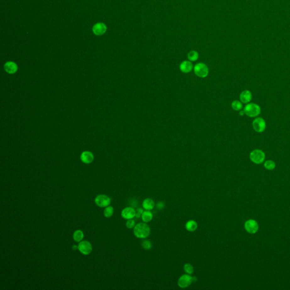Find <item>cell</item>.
Wrapping results in <instances>:
<instances>
[{"label":"cell","instance_id":"cell-1","mask_svg":"<svg viewBox=\"0 0 290 290\" xmlns=\"http://www.w3.org/2000/svg\"><path fill=\"white\" fill-rule=\"evenodd\" d=\"M151 229L146 223L142 222L136 224L133 228V233L136 238L145 239L149 236Z\"/></svg>","mask_w":290,"mask_h":290},{"label":"cell","instance_id":"cell-2","mask_svg":"<svg viewBox=\"0 0 290 290\" xmlns=\"http://www.w3.org/2000/svg\"><path fill=\"white\" fill-rule=\"evenodd\" d=\"M244 111L245 115L249 118H257L261 113V109L258 104L249 103L244 107Z\"/></svg>","mask_w":290,"mask_h":290},{"label":"cell","instance_id":"cell-3","mask_svg":"<svg viewBox=\"0 0 290 290\" xmlns=\"http://www.w3.org/2000/svg\"><path fill=\"white\" fill-rule=\"evenodd\" d=\"M250 161L256 164L262 163L265 159V152L260 149H255L252 151L249 154Z\"/></svg>","mask_w":290,"mask_h":290},{"label":"cell","instance_id":"cell-4","mask_svg":"<svg viewBox=\"0 0 290 290\" xmlns=\"http://www.w3.org/2000/svg\"><path fill=\"white\" fill-rule=\"evenodd\" d=\"M194 72L198 77L205 78L209 74V68L206 64L204 63H197L194 67Z\"/></svg>","mask_w":290,"mask_h":290},{"label":"cell","instance_id":"cell-5","mask_svg":"<svg viewBox=\"0 0 290 290\" xmlns=\"http://www.w3.org/2000/svg\"><path fill=\"white\" fill-rule=\"evenodd\" d=\"M252 127L256 132L262 133L266 129V123L263 118H257L252 122Z\"/></svg>","mask_w":290,"mask_h":290},{"label":"cell","instance_id":"cell-6","mask_svg":"<svg viewBox=\"0 0 290 290\" xmlns=\"http://www.w3.org/2000/svg\"><path fill=\"white\" fill-rule=\"evenodd\" d=\"M193 282V277L192 276L185 274L179 278L178 281V287L181 288H185L189 287L190 284Z\"/></svg>","mask_w":290,"mask_h":290},{"label":"cell","instance_id":"cell-7","mask_svg":"<svg viewBox=\"0 0 290 290\" xmlns=\"http://www.w3.org/2000/svg\"><path fill=\"white\" fill-rule=\"evenodd\" d=\"M95 202L96 205L98 206L101 207H104L109 206L111 200L110 197L105 194H100L96 197L95 199Z\"/></svg>","mask_w":290,"mask_h":290},{"label":"cell","instance_id":"cell-8","mask_svg":"<svg viewBox=\"0 0 290 290\" xmlns=\"http://www.w3.org/2000/svg\"><path fill=\"white\" fill-rule=\"evenodd\" d=\"M244 227L247 233H249L250 234L257 233L259 228L258 223L253 219H249L246 221L245 223Z\"/></svg>","mask_w":290,"mask_h":290},{"label":"cell","instance_id":"cell-9","mask_svg":"<svg viewBox=\"0 0 290 290\" xmlns=\"http://www.w3.org/2000/svg\"><path fill=\"white\" fill-rule=\"evenodd\" d=\"M78 249L84 255H88L92 252V245L89 241H82L78 246Z\"/></svg>","mask_w":290,"mask_h":290},{"label":"cell","instance_id":"cell-10","mask_svg":"<svg viewBox=\"0 0 290 290\" xmlns=\"http://www.w3.org/2000/svg\"><path fill=\"white\" fill-rule=\"evenodd\" d=\"M136 211L132 207H127L121 211V216L125 219L129 220L135 217Z\"/></svg>","mask_w":290,"mask_h":290},{"label":"cell","instance_id":"cell-11","mask_svg":"<svg viewBox=\"0 0 290 290\" xmlns=\"http://www.w3.org/2000/svg\"><path fill=\"white\" fill-rule=\"evenodd\" d=\"M252 99V94L249 90H244L240 95V100L242 103L248 104Z\"/></svg>","mask_w":290,"mask_h":290},{"label":"cell","instance_id":"cell-12","mask_svg":"<svg viewBox=\"0 0 290 290\" xmlns=\"http://www.w3.org/2000/svg\"><path fill=\"white\" fill-rule=\"evenodd\" d=\"M106 26L103 23H98L96 24L94 26L93 29H92V31L94 32V33L96 35H101L104 34L106 32Z\"/></svg>","mask_w":290,"mask_h":290},{"label":"cell","instance_id":"cell-13","mask_svg":"<svg viewBox=\"0 0 290 290\" xmlns=\"http://www.w3.org/2000/svg\"><path fill=\"white\" fill-rule=\"evenodd\" d=\"M193 68V63L189 61H184L181 63L180 65V69L181 72L184 73H188L192 70Z\"/></svg>","mask_w":290,"mask_h":290},{"label":"cell","instance_id":"cell-14","mask_svg":"<svg viewBox=\"0 0 290 290\" xmlns=\"http://www.w3.org/2000/svg\"><path fill=\"white\" fill-rule=\"evenodd\" d=\"M80 159L84 163H91L94 160V156L91 152L85 151L80 155Z\"/></svg>","mask_w":290,"mask_h":290},{"label":"cell","instance_id":"cell-15","mask_svg":"<svg viewBox=\"0 0 290 290\" xmlns=\"http://www.w3.org/2000/svg\"><path fill=\"white\" fill-rule=\"evenodd\" d=\"M155 206V202L151 198H146L142 202V207L145 210L151 211L154 208Z\"/></svg>","mask_w":290,"mask_h":290},{"label":"cell","instance_id":"cell-16","mask_svg":"<svg viewBox=\"0 0 290 290\" xmlns=\"http://www.w3.org/2000/svg\"><path fill=\"white\" fill-rule=\"evenodd\" d=\"M5 70H6V72H8L9 74H14L15 72L17 71L18 67L16 63H15L13 62H8L5 63Z\"/></svg>","mask_w":290,"mask_h":290},{"label":"cell","instance_id":"cell-17","mask_svg":"<svg viewBox=\"0 0 290 290\" xmlns=\"http://www.w3.org/2000/svg\"><path fill=\"white\" fill-rule=\"evenodd\" d=\"M198 228L197 223L194 220L188 221L185 224V228L188 231L194 232Z\"/></svg>","mask_w":290,"mask_h":290},{"label":"cell","instance_id":"cell-18","mask_svg":"<svg viewBox=\"0 0 290 290\" xmlns=\"http://www.w3.org/2000/svg\"><path fill=\"white\" fill-rule=\"evenodd\" d=\"M152 218H153V214L151 212V211H149V210L144 211L141 216V219L143 222L146 223L151 221Z\"/></svg>","mask_w":290,"mask_h":290},{"label":"cell","instance_id":"cell-19","mask_svg":"<svg viewBox=\"0 0 290 290\" xmlns=\"http://www.w3.org/2000/svg\"><path fill=\"white\" fill-rule=\"evenodd\" d=\"M73 239L75 242H80L84 238V234L81 230H77L73 233Z\"/></svg>","mask_w":290,"mask_h":290},{"label":"cell","instance_id":"cell-20","mask_svg":"<svg viewBox=\"0 0 290 290\" xmlns=\"http://www.w3.org/2000/svg\"><path fill=\"white\" fill-rule=\"evenodd\" d=\"M264 167L266 170H273L275 169L276 168V163L273 161L271 160H267L265 161L264 163Z\"/></svg>","mask_w":290,"mask_h":290},{"label":"cell","instance_id":"cell-21","mask_svg":"<svg viewBox=\"0 0 290 290\" xmlns=\"http://www.w3.org/2000/svg\"><path fill=\"white\" fill-rule=\"evenodd\" d=\"M231 107L236 111H239L243 108V104L240 101H233L231 103Z\"/></svg>","mask_w":290,"mask_h":290},{"label":"cell","instance_id":"cell-22","mask_svg":"<svg viewBox=\"0 0 290 290\" xmlns=\"http://www.w3.org/2000/svg\"><path fill=\"white\" fill-rule=\"evenodd\" d=\"M199 55L198 52H196L195 51H192L189 52L188 54V58L190 61H195L198 60Z\"/></svg>","mask_w":290,"mask_h":290},{"label":"cell","instance_id":"cell-23","mask_svg":"<svg viewBox=\"0 0 290 290\" xmlns=\"http://www.w3.org/2000/svg\"><path fill=\"white\" fill-rule=\"evenodd\" d=\"M113 208L112 206H107L104 210V216L106 218H110L113 214Z\"/></svg>","mask_w":290,"mask_h":290},{"label":"cell","instance_id":"cell-24","mask_svg":"<svg viewBox=\"0 0 290 290\" xmlns=\"http://www.w3.org/2000/svg\"><path fill=\"white\" fill-rule=\"evenodd\" d=\"M184 270L186 274L191 275L194 272V267L192 265L187 263L184 265Z\"/></svg>","mask_w":290,"mask_h":290},{"label":"cell","instance_id":"cell-25","mask_svg":"<svg viewBox=\"0 0 290 290\" xmlns=\"http://www.w3.org/2000/svg\"><path fill=\"white\" fill-rule=\"evenodd\" d=\"M142 247L145 250H150L152 248V243L149 240H144L142 241Z\"/></svg>","mask_w":290,"mask_h":290},{"label":"cell","instance_id":"cell-26","mask_svg":"<svg viewBox=\"0 0 290 290\" xmlns=\"http://www.w3.org/2000/svg\"><path fill=\"white\" fill-rule=\"evenodd\" d=\"M135 225L136 224H135V221L133 219L128 220L127 223H126V227L128 228H129V229L134 228V227H135Z\"/></svg>","mask_w":290,"mask_h":290},{"label":"cell","instance_id":"cell-27","mask_svg":"<svg viewBox=\"0 0 290 290\" xmlns=\"http://www.w3.org/2000/svg\"><path fill=\"white\" fill-rule=\"evenodd\" d=\"M164 203L161 202V201H160L158 202V204H156V207L158 209V210H162L164 207Z\"/></svg>","mask_w":290,"mask_h":290},{"label":"cell","instance_id":"cell-28","mask_svg":"<svg viewBox=\"0 0 290 290\" xmlns=\"http://www.w3.org/2000/svg\"><path fill=\"white\" fill-rule=\"evenodd\" d=\"M239 115L240 116H244V115H245V112H244V111H240L239 112Z\"/></svg>","mask_w":290,"mask_h":290}]
</instances>
